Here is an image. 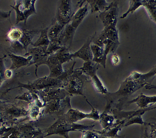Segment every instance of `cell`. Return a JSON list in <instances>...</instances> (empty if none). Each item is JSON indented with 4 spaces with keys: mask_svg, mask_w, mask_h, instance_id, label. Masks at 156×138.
<instances>
[{
    "mask_svg": "<svg viewBox=\"0 0 156 138\" xmlns=\"http://www.w3.org/2000/svg\"><path fill=\"white\" fill-rule=\"evenodd\" d=\"M35 0L16 1V4L11 6L16 12V24L24 21L26 24L27 19L30 16L36 14L35 3Z\"/></svg>",
    "mask_w": 156,
    "mask_h": 138,
    "instance_id": "obj_6",
    "label": "cell"
},
{
    "mask_svg": "<svg viewBox=\"0 0 156 138\" xmlns=\"http://www.w3.org/2000/svg\"><path fill=\"white\" fill-rule=\"evenodd\" d=\"M71 97L69 95L64 98H56L48 102L44 105L41 115H55L58 118L64 115L71 109Z\"/></svg>",
    "mask_w": 156,
    "mask_h": 138,
    "instance_id": "obj_5",
    "label": "cell"
},
{
    "mask_svg": "<svg viewBox=\"0 0 156 138\" xmlns=\"http://www.w3.org/2000/svg\"><path fill=\"white\" fill-rule=\"evenodd\" d=\"M16 99H19L21 101L26 102L29 104L34 102V97H33V93L30 91L25 92L22 95L17 96L16 98Z\"/></svg>",
    "mask_w": 156,
    "mask_h": 138,
    "instance_id": "obj_32",
    "label": "cell"
},
{
    "mask_svg": "<svg viewBox=\"0 0 156 138\" xmlns=\"http://www.w3.org/2000/svg\"><path fill=\"white\" fill-rule=\"evenodd\" d=\"M90 48L93 54V61L98 64H101L105 68L107 55L105 53V50L102 47L94 44L90 45Z\"/></svg>",
    "mask_w": 156,
    "mask_h": 138,
    "instance_id": "obj_18",
    "label": "cell"
},
{
    "mask_svg": "<svg viewBox=\"0 0 156 138\" xmlns=\"http://www.w3.org/2000/svg\"><path fill=\"white\" fill-rule=\"evenodd\" d=\"M91 106L92 110L91 112L89 113H85L78 110L73 109L71 108L66 114L63 115V116L67 121L71 123H76L77 122L80 121L84 119L94 120H99V116L98 111L95 109L92 105Z\"/></svg>",
    "mask_w": 156,
    "mask_h": 138,
    "instance_id": "obj_9",
    "label": "cell"
},
{
    "mask_svg": "<svg viewBox=\"0 0 156 138\" xmlns=\"http://www.w3.org/2000/svg\"><path fill=\"white\" fill-rule=\"evenodd\" d=\"M66 26V25L62 23L56 19H55L53 23V26L50 27L48 32V36L50 42L58 43L62 46V39Z\"/></svg>",
    "mask_w": 156,
    "mask_h": 138,
    "instance_id": "obj_16",
    "label": "cell"
},
{
    "mask_svg": "<svg viewBox=\"0 0 156 138\" xmlns=\"http://www.w3.org/2000/svg\"><path fill=\"white\" fill-rule=\"evenodd\" d=\"M22 30L17 27H12L7 33V39L10 42L19 41L22 36Z\"/></svg>",
    "mask_w": 156,
    "mask_h": 138,
    "instance_id": "obj_29",
    "label": "cell"
},
{
    "mask_svg": "<svg viewBox=\"0 0 156 138\" xmlns=\"http://www.w3.org/2000/svg\"><path fill=\"white\" fill-rule=\"evenodd\" d=\"M118 15V7L116 2H112L109 7L100 12V18L105 27L116 24Z\"/></svg>",
    "mask_w": 156,
    "mask_h": 138,
    "instance_id": "obj_12",
    "label": "cell"
},
{
    "mask_svg": "<svg viewBox=\"0 0 156 138\" xmlns=\"http://www.w3.org/2000/svg\"><path fill=\"white\" fill-rule=\"evenodd\" d=\"M104 44L105 45V48L104 50L105 53V55H107L110 53L115 52L119 43H116L109 39H107L104 42Z\"/></svg>",
    "mask_w": 156,
    "mask_h": 138,
    "instance_id": "obj_31",
    "label": "cell"
},
{
    "mask_svg": "<svg viewBox=\"0 0 156 138\" xmlns=\"http://www.w3.org/2000/svg\"><path fill=\"white\" fill-rule=\"evenodd\" d=\"M94 125L80 124L78 123H71L67 121L64 117L59 116L54 124L47 128L44 131V138L52 135H58L65 138H70L68 133L71 131L90 130Z\"/></svg>",
    "mask_w": 156,
    "mask_h": 138,
    "instance_id": "obj_3",
    "label": "cell"
},
{
    "mask_svg": "<svg viewBox=\"0 0 156 138\" xmlns=\"http://www.w3.org/2000/svg\"><path fill=\"white\" fill-rule=\"evenodd\" d=\"M28 106H28L27 109L29 112L28 118L29 120H34V121L37 120L38 116L39 115H41V113L40 111L41 107L36 104L35 101L33 103L29 104Z\"/></svg>",
    "mask_w": 156,
    "mask_h": 138,
    "instance_id": "obj_27",
    "label": "cell"
},
{
    "mask_svg": "<svg viewBox=\"0 0 156 138\" xmlns=\"http://www.w3.org/2000/svg\"><path fill=\"white\" fill-rule=\"evenodd\" d=\"M14 125L22 138H36L44 135L34 120H22Z\"/></svg>",
    "mask_w": 156,
    "mask_h": 138,
    "instance_id": "obj_7",
    "label": "cell"
},
{
    "mask_svg": "<svg viewBox=\"0 0 156 138\" xmlns=\"http://www.w3.org/2000/svg\"><path fill=\"white\" fill-rule=\"evenodd\" d=\"M9 55L12 59V65L9 68L12 70L14 69H19L24 66H29L32 60V57L31 56L25 58L12 53L9 54Z\"/></svg>",
    "mask_w": 156,
    "mask_h": 138,
    "instance_id": "obj_20",
    "label": "cell"
},
{
    "mask_svg": "<svg viewBox=\"0 0 156 138\" xmlns=\"http://www.w3.org/2000/svg\"><path fill=\"white\" fill-rule=\"evenodd\" d=\"M116 24H114L108 27H105L102 32L105 34L107 39L116 43H119L118 31L116 28Z\"/></svg>",
    "mask_w": 156,
    "mask_h": 138,
    "instance_id": "obj_25",
    "label": "cell"
},
{
    "mask_svg": "<svg viewBox=\"0 0 156 138\" xmlns=\"http://www.w3.org/2000/svg\"><path fill=\"white\" fill-rule=\"evenodd\" d=\"M76 29V28H75L70 23V22L67 24L65 27L61 43L62 47H65L69 50L73 43V36Z\"/></svg>",
    "mask_w": 156,
    "mask_h": 138,
    "instance_id": "obj_17",
    "label": "cell"
},
{
    "mask_svg": "<svg viewBox=\"0 0 156 138\" xmlns=\"http://www.w3.org/2000/svg\"><path fill=\"white\" fill-rule=\"evenodd\" d=\"M53 55H54L55 56H56V57L58 58V59H59L62 64H63L65 62H67L72 59L70 57L71 53L69 52L68 49L64 47H62L61 49H59V50H58L55 54Z\"/></svg>",
    "mask_w": 156,
    "mask_h": 138,
    "instance_id": "obj_28",
    "label": "cell"
},
{
    "mask_svg": "<svg viewBox=\"0 0 156 138\" xmlns=\"http://www.w3.org/2000/svg\"><path fill=\"white\" fill-rule=\"evenodd\" d=\"M96 35L95 33V35ZM95 35L90 37L84 44L82 47L74 53H71L70 57L73 58H79L84 61L85 62L91 61L93 59V54L90 48L91 43L93 40Z\"/></svg>",
    "mask_w": 156,
    "mask_h": 138,
    "instance_id": "obj_13",
    "label": "cell"
},
{
    "mask_svg": "<svg viewBox=\"0 0 156 138\" xmlns=\"http://www.w3.org/2000/svg\"><path fill=\"white\" fill-rule=\"evenodd\" d=\"M142 2L151 20L156 23V1H142Z\"/></svg>",
    "mask_w": 156,
    "mask_h": 138,
    "instance_id": "obj_26",
    "label": "cell"
},
{
    "mask_svg": "<svg viewBox=\"0 0 156 138\" xmlns=\"http://www.w3.org/2000/svg\"><path fill=\"white\" fill-rule=\"evenodd\" d=\"M36 34H37V32L35 31L27 29L22 30V36L19 41L23 46L24 50L27 52V47L30 44H32L33 43L32 40Z\"/></svg>",
    "mask_w": 156,
    "mask_h": 138,
    "instance_id": "obj_23",
    "label": "cell"
},
{
    "mask_svg": "<svg viewBox=\"0 0 156 138\" xmlns=\"http://www.w3.org/2000/svg\"><path fill=\"white\" fill-rule=\"evenodd\" d=\"M44 138V136H39V137H38V138Z\"/></svg>",
    "mask_w": 156,
    "mask_h": 138,
    "instance_id": "obj_37",
    "label": "cell"
},
{
    "mask_svg": "<svg viewBox=\"0 0 156 138\" xmlns=\"http://www.w3.org/2000/svg\"><path fill=\"white\" fill-rule=\"evenodd\" d=\"M88 3H87L84 7H81L74 15H73L70 23L75 28L77 29V27L80 25V23L88 13Z\"/></svg>",
    "mask_w": 156,
    "mask_h": 138,
    "instance_id": "obj_21",
    "label": "cell"
},
{
    "mask_svg": "<svg viewBox=\"0 0 156 138\" xmlns=\"http://www.w3.org/2000/svg\"><path fill=\"white\" fill-rule=\"evenodd\" d=\"M75 64L76 62H74L71 67L67 71L64 72L63 75L60 78H50L49 76H45L37 79L32 83H28L26 84L19 83L18 86L12 89L20 87L24 88L27 89L31 92H34L35 91H41L42 90L51 88H63L65 79L74 71L73 67Z\"/></svg>",
    "mask_w": 156,
    "mask_h": 138,
    "instance_id": "obj_2",
    "label": "cell"
},
{
    "mask_svg": "<svg viewBox=\"0 0 156 138\" xmlns=\"http://www.w3.org/2000/svg\"><path fill=\"white\" fill-rule=\"evenodd\" d=\"M50 27H48L41 31V34L39 38L35 43H33L31 45L34 47H45L48 48L50 43V40L48 36V32Z\"/></svg>",
    "mask_w": 156,
    "mask_h": 138,
    "instance_id": "obj_22",
    "label": "cell"
},
{
    "mask_svg": "<svg viewBox=\"0 0 156 138\" xmlns=\"http://www.w3.org/2000/svg\"><path fill=\"white\" fill-rule=\"evenodd\" d=\"M23 103H11L9 102H1V124L12 125L20 121L19 119H28L29 112L26 109Z\"/></svg>",
    "mask_w": 156,
    "mask_h": 138,
    "instance_id": "obj_1",
    "label": "cell"
},
{
    "mask_svg": "<svg viewBox=\"0 0 156 138\" xmlns=\"http://www.w3.org/2000/svg\"><path fill=\"white\" fill-rule=\"evenodd\" d=\"M112 61L114 64L116 65L118 64L119 62V56L117 55V54H114L112 58Z\"/></svg>",
    "mask_w": 156,
    "mask_h": 138,
    "instance_id": "obj_35",
    "label": "cell"
},
{
    "mask_svg": "<svg viewBox=\"0 0 156 138\" xmlns=\"http://www.w3.org/2000/svg\"><path fill=\"white\" fill-rule=\"evenodd\" d=\"M44 64L47 65L49 68L50 74L48 76L50 78H60L64 73L61 62L54 55L49 56Z\"/></svg>",
    "mask_w": 156,
    "mask_h": 138,
    "instance_id": "obj_15",
    "label": "cell"
},
{
    "mask_svg": "<svg viewBox=\"0 0 156 138\" xmlns=\"http://www.w3.org/2000/svg\"><path fill=\"white\" fill-rule=\"evenodd\" d=\"M99 67V64L91 61L84 62L83 67L76 69L81 70L83 72L85 73L87 76H90L92 78L94 86H95V89L97 92L105 94L107 93V89L102 85L100 79H99L96 73Z\"/></svg>",
    "mask_w": 156,
    "mask_h": 138,
    "instance_id": "obj_8",
    "label": "cell"
},
{
    "mask_svg": "<svg viewBox=\"0 0 156 138\" xmlns=\"http://www.w3.org/2000/svg\"><path fill=\"white\" fill-rule=\"evenodd\" d=\"M48 48L45 47H34L32 49H30L24 56H31L32 57V60L29 66L35 64L36 67L35 74L37 76V71L38 67L40 65L44 64L48 58L49 56L47 54Z\"/></svg>",
    "mask_w": 156,
    "mask_h": 138,
    "instance_id": "obj_11",
    "label": "cell"
},
{
    "mask_svg": "<svg viewBox=\"0 0 156 138\" xmlns=\"http://www.w3.org/2000/svg\"><path fill=\"white\" fill-rule=\"evenodd\" d=\"M12 70L9 69L6 70L4 72V75L7 78H11L12 76Z\"/></svg>",
    "mask_w": 156,
    "mask_h": 138,
    "instance_id": "obj_36",
    "label": "cell"
},
{
    "mask_svg": "<svg viewBox=\"0 0 156 138\" xmlns=\"http://www.w3.org/2000/svg\"><path fill=\"white\" fill-rule=\"evenodd\" d=\"M34 93L37 94L44 105L53 99L64 98L69 95L68 93L63 88H51L41 91H35Z\"/></svg>",
    "mask_w": 156,
    "mask_h": 138,
    "instance_id": "obj_10",
    "label": "cell"
},
{
    "mask_svg": "<svg viewBox=\"0 0 156 138\" xmlns=\"http://www.w3.org/2000/svg\"><path fill=\"white\" fill-rule=\"evenodd\" d=\"M11 43V47L10 49H12V52L15 53H21L22 51L24 50V47L19 41H17L15 42H10Z\"/></svg>",
    "mask_w": 156,
    "mask_h": 138,
    "instance_id": "obj_33",
    "label": "cell"
},
{
    "mask_svg": "<svg viewBox=\"0 0 156 138\" xmlns=\"http://www.w3.org/2000/svg\"><path fill=\"white\" fill-rule=\"evenodd\" d=\"M91 7L92 13L95 12H103L106 10L110 4L106 3L105 1H87Z\"/></svg>",
    "mask_w": 156,
    "mask_h": 138,
    "instance_id": "obj_24",
    "label": "cell"
},
{
    "mask_svg": "<svg viewBox=\"0 0 156 138\" xmlns=\"http://www.w3.org/2000/svg\"><path fill=\"white\" fill-rule=\"evenodd\" d=\"M87 80V76L83 74L81 70L75 69L65 79L63 88L70 96L83 95L84 84Z\"/></svg>",
    "mask_w": 156,
    "mask_h": 138,
    "instance_id": "obj_4",
    "label": "cell"
},
{
    "mask_svg": "<svg viewBox=\"0 0 156 138\" xmlns=\"http://www.w3.org/2000/svg\"><path fill=\"white\" fill-rule=\"evenodd\" d=\"M141 6H143L142 1L139 0H136V1H130V7L127 12L122 15V16L121 17V19H124L127 16L129 13H133V12L137 9L139 7Z\"/></svg>",
    "mask_w": 156,
    "mask_h": 138,
    "instance_id": "obj_30",
    "label": "cell"
},
{
    "mask_svg": "<svg viewBox=\"0 0 156 138\" xmlns=\"http://www.w3.org/2000/svg\"><path fill=\"white\" fill-rule=\"evenodd\" d=\"M72 17L71 1H62L61 4L57 12L56 19L62 23L67 25L71 21Z\"/></svg>",
    "mask_w": 156,
    "mask_h": 138,
    "instance_id": "obj_14",
    "label": "cell"
},
{
    "mask_svg": "<svg viewBox=\"0 0 156 138\" xmlns=\"http://www.w3.org/2000/svg\"><path fill=\"white\" fill-rule=\"evenodd\" d=\"M82 136L81 138H99L98 135L90 130H82Z\"/></svg>",
    "mask_w": 156,
    "mask_h": 138,
    "instance_id": "obj_34",
    "label": "cell"
},
{
    "mask_svg": "<svg viewBox=\"0 0 156 138\" xmlns=\"http://www.w3.org/2000/svg\"><path fill=\"white\" fill-rule=\"evenodd\" d=\"M154 69H156V67H154Z\"/></svg>",
    "mask_w": 156,
    "mask_h": 138,
    "instance_id": "obj_38",
    "label": "cell"
},
{
    "mask_svg": "<svg viewBox=\"0 0 156 138\" xmlns=\"http://www.w3.org/2000/svg\"><path fill=\"white\" fill-rule=\"evenodd\" d=\"M1 138H22V136L14 125L1 124Z\"/></svg>",
    "mask_w": 156,
    "mask_h": 138,
    "instance_id": "obj_19",
    "label": "cell"
}]
</instances>
